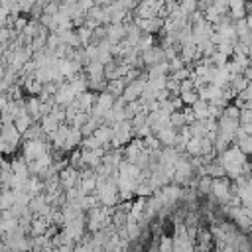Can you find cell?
Returning <instances> with one entry per match:
<instances>
[{
  "label": "cell",
  "instance_id": "1",
  "mask_svg": "<svg viewBox=\"0 0 252 252\" xmlns=\"http://www.w3.org/2000/svg\"><path fill=\"white\" fill-rule=\"evenodd\" d=\"M211 193L215 195V199H217V201H221V203H227V201L231 199V195H233L229 179H225V175H223V177H213Z\"/></svg>",
  "mask_w": 252,
  "mask_h": 252
},
{
  "label": "cell",
  "instance_id": "2",
  "mask_svg": "<svg viewBox=\"0 0 252 252\" xmlns=\"http://www.w3.org/2000/svg\"><path fill=\"white\" fill-rule=\"evenodd\" d=\"M160 195H162V199H164V203H166V207H172V205H175L177 201L181 199V189H179V185H168V187H164L162 191H160Z\"/></svg>",
  "mask_w": 252,
  "mask_h": 252
},
{
  "label": "cell",
  "instance_id": "3",
  "mask_svg": "<svg viewBox=\"0 0 252 252\" xmlns=\"http://www.w3.org/2000/svg\"><path fill=\"white\" fill-rule=\"evenodd\" d=\"M229 6H231V12H233L234 20H240V18H244V12H246L244 0H229Z\"/></svg>",
  "mask_w": 252,
  "mask_h": 252
},
{
  "label": "cell",
  "instance_id": "4",
  "mask_svg": "<svg viewBox=\"0 0 252 252\" xmlns=\"http://www.w3.org/2000/svg\"><path fill=\"white\" fill-rule=\"evenodd\" d=\"M236 146L242 150L246 156H250V154H252V134H246L244 138H240V140L236 142Z\"/></svg>",
  "mask_w": 252,
  "mask_h": 252
},
{
  "label": "cell",
  "instance_id": "5",
  "mask_svg": "<svg viewBox=\"0 0 252 252\" xmlns=\"http://www.w3.org/2000/svg\"><path fill=\"white\" fill-rule=\"evenodd\" d=\"M181 98H183V103H185V107L189 105V107H193L197 100L201 98V95H199V91H185V93H181Z\"/></svg>",
  "mask_w": 252,
  "mask_h": 252
}]
</instances>
